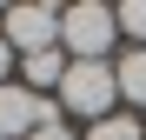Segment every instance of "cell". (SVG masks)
<instances>
[{"label": "cell", "mask_w": 146, "mask_h": 140, "mask_svg": "<svg viewBox=\"0 0 146 140\" xmlns=\"http://www.w3.org/2000/svg\"><path fill=\"white\" fill-rule=\"evenodd\" d=\"M60 113H73V120H106V113H119V80H113V60H73L66 80H60Z\"/></svg>", "instance_id": "obj_1"}, {"label": "cell", "mask_w": 146, "mask_h": 140, "mask_svg": "<svg viewBox=\"0 0 146 140\" xmlns=\"http://www.w3.org/2000/svg\"><path fill=\"white\" fill-rule=\"evenodd\" d=\"M113 40H119V13L106 0H73V7H60V47H66V60H106Z\"/></svg>", "instance_id": "obj_2"}, {"label": "cell", "mask_w": 146, "mask_h": 140, "mask_svg": "<svg viewBox=\"0 0 146 140\" xmlns=\"http://www.w3.org/2000/svg\"><path fill=\"white\" fill-rule=\"evenodd\" d=\"M46 120H60V100H46V93L20 87V80L0 87V140H27V133L46 127Z\"/></svg>", "instance_id": "obj_3"}, {"label": "cell", "mask_w": 146, "mask_h": 140, "mask_svg": "<svg viewBox=\"0 0 146 140\" xmlns=\"http://www.w3.org/2000/svg\"><path fill=\"white\" fill-rule=\"evenodd\" d=\"M0 33L20 60L27 54H46V47H60V7H7L0 13Z\"/></svg>", "instance_id": "obj_4"}, {"label": "cell", "mask_w": 146, "mask_h": 140, "mask_svg": "<svg viewBox=\"0 0 146 140\" xmlns=\"http://www.w3.org/2000/svg\"><path fill=\"white\" fill-rule=\"evenodd\" d=\"M66 47H46V54H27L20 60V87H33V93H46V100H53L60 93V80H66Z\"/></svg>", "instance_id": "obj_5"}, {"label": "cell", "mask_w": 146, "mask_h": 140, "mask_svg": "<svg viewBox=\"0 0 146 140\" xmlns=\"http://www.w3.org/2000/svg\"><path fill=\"white\" fill-rule=\"evenodd\" d=\"M113 80H119V100L126 107H146V47H126L113 60Z\"/></svg>", "instance_id": "obj_6"}, {"label": "cell", "mask_w": 146, "mask_h": 140, "mask_svg": "<svg viewBox=\"0 0 146 140\" xmlns=\"http://www.w3.org/2000/svg\"><path fill=\"white\" fill-rule=\"evenodd\" d=\"M86 140H146V120H133V113H106V120H93Z\"/></svg>", "instance_id": "obj_7"}, {"label": "cell", "mask_w": 146, "mask_h": 140, "mask_svg": "<svg viewBox=\"0 0 146 140\" xmlns=\"http://www.w3.org/2000/svg\"><path fill=\"white\" fill-rule=\"evenodd\" d=\"M113 13H119V33H126L133 47H146V0H119Z\"/></svg>", "instance_id": "obj_8"}, {"label": "cell", "mask_w": 146, "mask_h": 140, "mask_svg": "<svg viewBox=\"0 0 146 140\" xmlns=\"http://www.w3.org/2000/svg\"><path fill=\"white\" fill-rule=\"evenodd\" d=\"M27 140H80V133H73V127H66V120H46V127H33V133H27Z\"/></svg>", "instance_id": "obj_9"}, {"label": "cell", "mask_w": 146, "mask_h": 140, "mask_svg": "<svg viewBox=\"0 0 146 140\" xmlns=\"http://www.w3.org/2000/svg\"><path fill=\"white\" fill-rule=\"evenodd\" d=\"M13 80V47H7V33H0V87Z\"/></svg>", "instance_id": "obj_10"}]
</instances>
